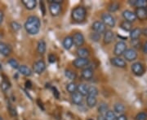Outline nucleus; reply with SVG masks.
Masks as SVG:
<instances>
[{
	"instance_id": "nucleus-1",
	"label": "nucleus",
	"mask_w": 147,
	"mask_h": 120,
	"mask_svg": "<svg viewBox=\"0 0 147 120\" xmlns=\"http://www.w3.org/2000/svg\"><path fill=\"white\" fill-rule=\"evenodd\" d=\"M25 29L30 35H36L40 31L41 22L38 16H31L28 17L25 23Z\"/></svg>"
},
{
	"instance_id": "nucleus-2",
	"label": "nucleus",
	"mask_w": 147,
	"mask_h": 120,
	"mask_svg": "<svg viewBox=\"0 0 147 120\" xmlns=\"http://www.w3.org/2000/svg\"><path fill=\"white\" fill-rule=\"evenodd\" d=\"M87 16V11L83 7H77L72 11L71 16L74 21L76 22H82L85 20Z\"/></svg>"
},
{
	"instance_id": "nucleus-3",
	"label": "nucleus",
	"mask_w": 147,
	"mask_h": 120,
	"mask_svg": "<svg viewBox=\"0 0 147 120\" xmlns=\"http://www.w3.org/2000/svg\"><path fill=\"white\" fill-rule=\"evenodd\" d=\"M101 21L105 26L110 28H115L116 25V21L115 17L110 13H103L101 16Z\"/></svg>"
},
{
	"instance_id": "nucleus-4",
	"label": "nucleus",
	"mask_w": 147,
	"mask_h": 120,
	"mask_svg": "<svg viewBox=\"0 0 147 120\" xmlns=\"http://www.w3.org/2000/svg\"><path fill=\"white\" fill-rule=\"evenodd\" d=\"M127 50V44L123 41H119L115 44L114 49V54L116 57H120L123 55L124 52Z\"/></svg>"
},
{
	"instance_id": "nucleus-5",
	"label": "nucleus",
	"mask_w": 147,
	"mask_h": 120,
	"mask_svg": "<svg viewBox=\"0 0 147 120\" xmlns=\"http://www.w3.org/2000/svg\"><path fill=\"white\" fill-rule=\"evenodd\" d=\"M138 54L137 51L134 48H130V49H127V50L123 54V57L124 59H126L128 62H132L135 61L137 58Z\"/></svg>"
},
{
	"instance_id": "nucleus-6",
	"label": "nucleus",
	"mask_w": 147,
	"mask_h": 120,
	"mask_svg": "<svg viewBox=\"0 0 147 120\" xmlns=\"http://www.w3.org/2000/svg\"><path fill=\"white\" fill-rule=\"evenodd\" d=\"M131 70L132 73L137 76H141L145 72V68H144L143 64L142 63H139V62L132 63Z\"/></svg>"
},
{
	"instance_id": "nucleus-7",
	"label": "nucleus",
	"mask_w": 147,
	"mask_h": 120,
	"mask_svg": "<svg viewBox=\"0 0 147 120\" xmlns=\"http://www.w3.org/2000/svg\"><path fill=\"white\" fill-rule=\"evenodd\" d=\"M92 29L94 31V32L96 33H104L106 31V26L104 25V23L102 21H96L93 22V24L92 25Z\"/></svg>"
},
{
	"instance_id": "nucleus-8",
	"label": "nucleus",
	"mask_w": 147,
	"mask_h": 120,
	"mask_svg": "<svg viewBox=\"0 0 147 120\" xmlns=\"http://www.w3.org/2000/svg\"><path fill=\"white\" fill-rule=\"evenodd\" d=\"M74 67L78 69L81 68H86L87 66L89 64V59L88 58H77L76 59H74L73 62Z\"/></svg>"
},
{
	"instance_id": "nucleus-9",
	"label": "nucleus",
	"mask_w": 147,
	"mask_h": 120,
	"mask_svg": "<svg viewBox=\"0 0 147 120\" xmlns=\"http://www.w3.org/2000/svg\"><path fill=\"white\" fill-rule=\"evenodd\" d=\"M72 38H73L74 45L76 47H78V48H80L85 42V38H84V35L81 32L74 33Z\"/></svg>"
},
{
	"instance_id": "nucleus-10",
	"label": "nucleus",
	"mask_w": 147,
	"mask_h": 120,
	"mask_svg": "<svg viewBox=\"0 0 147 120\" xmlns=\"http://www.w3.org/2000/svg\"><path fill=\"white\" fill-rule=\"evenodd\" d=\"M46 69V63L43 60H38L33 65V70L36 74H42Z\"/></svg>"
},
{
	"instance_id": "nucleus-11",
	"label": "nucleus",
	"mask_w": 147,
	"mask_h": 120,
	"mask_svg": "<svg viewBox=\"0 0 147 120\" xmlns=\"http://www.w3.org/2000/svg\"><path fill=\"white\" fill-rule=\"evenodd\" d=\"M110 63L116 68H125L127 67L126 61L120 57H114L110 59Z\"/></svg>"
},
{
	"instance_id": "nucleus-12",
	"label": "nucleus",
	"mask_w": 147,
	"mask_h": 120,
	"mask_svg": "<svg viewBox=\"0 0 147 120\" xmlns=\"http://www.w3.org/2000/svg\"><path fill=\"white\" fill-rule=\"evenodd\" d=\"M122 15H123V17L124 18L125 21H127V22H130L131 24L137 20L135 12H133V11H131L130 10L123 11Z\"/></svg>"
},
{
	"instance_id": "nucleus-13",
	"label": "nucleus",
	"mask_w": 147,
	"mask_h": 120,
	"mask_svg": "<svg viewBox=\"0 0 147 120\" xmlns=\"http://www.w3.org/2000/svg\"><path fill=\"white\" fill-rule=\"evenodd\" d=\"M49 11H50L51 15L53 16H59L61 14V4L51 3L50 5H49Z\"/></svg>"
},
{
	"instance_id": "nucleus-14",
	"label": "nucleus",
	"mask_w": 147,
	"mask_h": 120,
	"mask_svg": "<svg viewBox=\"0 0 147 120\" xmlns=\"http://www.w3.org/2000/svg\"><path fill=\"white\" fill-rule=\"evenodd\" d=\"M94 75V71L93 69L91 68H86L83 69L82 72H81V76L82 78L86 80H89L93 77Z\"/></svg>"
},
{
	"instance_id": "nucleus-15",
	"label": "nucleus",
	"mask_w": 147,
	"mask_h": 120,
	"mask_svg": "<svg viewBox=\"0 0 147 120\" xmlns=\"http://www.w3.org/2000/svg\"><path fill=\"white\" fill-rule=\"evenodd\" d=\"M11 53V47L5 42H0V54L5 57H7L10 55Z\"/></svg>"
},
{
	"instance_id": "nucleus-16",
	"label": "nucleus",
	"mask_w": 147,
	"mask_h": 120,
	"mask_svg": "<svg viewBox=\"0 0 147 120\" xmlns=\"http://www.w3.org/2000/svg\"><path fill=\"white\" fill-rule=\"evenodd\" d=\"M135 14L137 16V19L139 21H144L147 20V13L146 8H137L135 11Z\"/></svg>"
},
{
	"instance_id": "nucleus-17",
	"label": "nucleus",
	"mask_w": 147,
	"mask_h": 120,
	"mask_svg": "<svg viewBox=\"0 0 147 120\" xmlns=\"http://www.w3.org/2000/svg\"><path fill=\"white\" fill-rule=\"evenodd\" d=\"M115 38V33L111 30H106L104 32V37H103V42L105 44H110L114 41Z\"/></svg>"
},
{
	"instance_id": "nucleus-18",
	"label": "nucleus",
	"mask_w": 147,
	"mask_h": 120,
	"mask_svg": "<svg viewBox=\"0 0 147 120\" xmlns=\"http://www.w3.org/2000/svg\"><path fill=\"white\" fill-rule=\"evenodd\" d=\"M18 72H19L21 75H23V76H27V77L31 76L32 73H33L31 69L30 68H28L26 65H20V67L18 68Z\"/></svg>"
},
{
	"instance_id": "nucleus-19",
	"label": "nucleus",
	"mask_w": 147,
	"mask_h": 120,
	"mask_svg": "<svg viewBox=\"0 0 147 120\" xmlns=\"http://www.w3.org/2000/svg\"><path fill=\"white\" fill-rule=\"evenodd\" d=\"M129 3L137 8H146L147 7V0H132L129 1Z\"/></svg>"
},
{
	"instance_id": "nucleus-20",
	"label": "nucleus",
	"mask_w": 147,
	"mask_h": 120,
	"mask_svg": "<svg viewBox=\"0 0 147 120\" xmlns=\"http://www.w3.org/2000/svg\"><path fill=\"white\" fill-rule=\"evenodd\" d=\"M71 101L74 105H80L84 101V97L78 92H75L74 93L71 94Z\"/></svg>"
},
{
	"instance_id": "nucleus-21",
	"label": "nucleus",
	"mask_w": 147,
	"mask_h": 120,
	"mask_svg": "<svg viewBox=\"0 0 147 120\" xmlns=\"http://www.w3.org/2000/svg\"><path fill=\"white\" fill-rule=\"evenodd\" d=\"M74 43H73V38L70 36H67L64 38L63 42H62V46H63L64 49L66 50H69L71 49V47L73 46Z\"/></svg>"
},
{
	"instance_id": "nucleus-22",
	"label": "nucleus",
	"mask_w": 147,
	"mask_h": 120,
	"mask_svg": "<svg viewBox=\"0 0 147 120\" xmlns=\"http://www.w3.org/2000/svg\"><path fill=\"white\" fill-rule=\"evenodd\" d=\"M76 54L78 55V58H88L89 56L90 53L88 50H87L86 48H78Z\"/></svg>"
},
{
	"instance_id": "nucleus-23",
	"label": "nucleus",
	"mask_w": 147,
	"mask_h": 120,
	"mask_svg": "<svg viewBox=\"0 0 147 120\" xmlns=\"http://www.w3.org/2000/svg\"><path fill=\"white\" fill-rule=\"evenodd\" d=\"M142 29H139V28H136V29H133L131 32H130V38L131 40H137L139 39L141 35H142Z\"/></svg>"
},
{
	"instance_id": "nucleus-24",
	"label": "nucleus",
	"mask_w": 147,
	"mask_h": 120,
	"mask_svg": "<svg viewBox=\"0 0 147 120\" xmlns=\"http://www.w3.org/2000/svg\"><path fill=\"white\" fill-rule=\"evenodd\" d=\"M77 92L81 94L83 97L88 96V86H87L85 84H79V85H78Z\"/></svg>"
},
{
	"instance_id": "nucleus-25",
	"label": "nucleus",
	"mask_w": 147,
	"mask_h": 120,
	"mask_svg": "<svg viewBox=\"0 0 147 120\" xmlns=\"http://www.w3.org/2000/svg\"><path fill=\"white\" fill-rule=\"evenodd\" d=\"M22 3L28 10H33L37 5L36 0H22Z\"/></svg>"
},
{
	"instance_id": "nucleus-26",
	"label": "nucleus",
	"mask_w": 147,
	"mask_h": 120,
	"mask_svg": "<svg viewBox=\"0 0 147 120\" xmlns=\"http://www.w3.org/2000/svg\"><path fill=\"white\" fill-rule=\"evenodd\" d=\"M46 49H47V45H46V42H44L43 40L39 41L38 43V46H37V50L38 53L39 54H44L46 52Z\"/></svg>"
},
{
	"instance_id": "nucleus-27",
	"label": "nucleus",
	"mask_w": 147,
	"mask_h": 120,
	"mask_svg": "<svg viewBox=\"0 0 147 120\" xmlns=\"http://www.w3.org/2000/svg\"><path fill=\"white\" fill-rule=\"evenodd\" d=\"M86 102H87V105L89 108H93L95 107L96 104H97V99L96 97H92V96H87L86 98Z\"/></svg>"
},
{
	"instance_id": "nucleus-28",
	"label": "nucleus",
	"mask_w": 147,
	"mask_h": 120,
	"mask_svg": "<svg viewBox=\"0 0 147 120\" xmlns=\"http://www.w3.org/2000/svg\"><path fill=\"white\" fill-rule=\"evenodd\" d=\"M120 28L123 31L131 32L132 30V24L126 21H123L120 24Z\"/></svg>"
},
{
	"instance_id": "nucleus-29",
	"label": "nucleus",
	"mask_w": 147,
	"mask_h": 120,
	"mask_svg": "<svg viewBox=\"0 0 147 120\" xmlns=\"http://www.w3.org/2000/svg\"><path fill=\"white\" fill-rule=\"evenodd\" d=\"M114 109H115V112L119 115H123L125 112V106L122 103H116L114 106Z\"/></svg>"
},
{
	"instance_id": "nucleus-30",
	"label": "nucleus",
	"mask_w": 147,
	"mask_h": 120,
	"mask_svg": "<svg viewBox=\"0 0 147 120\" xmlns=\"http://www.w3.org/2000/svg\"><path fill=\"white\" fill-rule=\"evenodd\" d=\"M77 89H78V85L74 82H70L66 85V90L68 91L69 93L73 94L75 92H77Z\"/></svg>"
},
{
	"instance_id": "nucleus-31",
	"label": "nucleus",
	"mask_w": 147,
	"mask_h": 120,
	"mask_svg": "<svg viewBox=\"0 0 147 120\" xmlns=\"http://www.w3.org/2000/svg\"><path fill=\"white\" fill-rule=\"evenodd\" d=\"M108 110H108V105L105 103V102H102L98 107V112L101 115H105Z\"/></svg>"
},
{
	"instance_id": "nucleus-32",
	"label": "nucleus",
	"mask_w": 147,
	"mask_h": 120,
	"mask_svg": "<svg viewBox=\"0 0 147 120\" xmlns=\"http://www.w3.org/2000/svg\"><path fill=\"white\" fill-rule=\"evenodd\" d=\"M99 94V90L95 86H90L88 87V96H92V97H96Z\"/></svg>"
},
{
	"instance_id": "nucleus-33",
	"label": "nucleus",
	"mask_w": 147,
	"mask_h": 120,
	"mask_svg": "<svg viewBox=\"0 0 147 120\" xmlns=\"http://www.w3.org/2000/svg\"><path fill=\"white\" fill-rule=\"evenodd\" d=\"M119 9V3L117 2H113L108 6V10L110 12H115Z\"/></svg>"
},
{
	"instance_id": "nucleus-34",
	"label": "nucleus",
	"mask_w": 147,
	"mask_h": 120,
	"mask_svg": "<svg viewBox=\"0 0 147 120\" xmlns=\"http://www.w3.org/2000/svg\"><path fill=\"white\" fill-rule=\"evenodd\" d=\"M105 120H116L117 117H116L115 113L113 110H108L107 113L105 115Z\"/></svg>"
},
{
	"instance_id": "nucleus-35",
	"label": "nucleus",
	"mask_w": 147,
	"mask_h": 120,
	"mask_svg": "<svg viewBox=\"0 0 147 120\" xmlns=\"http://www.w3.org/2000/svg\"><path fill=\"white\" fill-rule=\"evenodd\" d=\"M65 75L69 80H74V79H76V76H77L74 72L71 71V70H69V69L65 71Z\"/></svg>"
},
{
	"instance_id": "nucleus-36",
	"label": "nucleus",
	"mask_w": 147,
	"mask_h": 120,
	"mask_svg": "<svg viewBox=\"0 0 147 120\" xmlns=\"http://www.w3.org/2000/svg\"><path fill=\"white\" fill-rule=\"evenodd\" d=\"M8 64L10 65L11 67L12 68H14V69H18L19 67H20V65H19V63L16 61L15 58H10L9 60H8Z\"/></svg>"
},
{
	"instance_id": "nucleus-37",
	"label": "nucleus",
	"mask_w": 147,
	"mask_h": 120,
	"mask_svg": "<svg viewBox=\"0 0 147 120\" xmlns=\"http://www.w3.org/2000/svg\"><path fill=\"white\" fill-rule=\"evenodd\" d=\"M11 29H12L13 31L17 32L21 29V25L18 23V22H16V21H12V22L11 23Z\"/></svg>"
},
{
	"instance_id": "nucleus-38",
	"label": "nucleus",
	"mask_w": 147,
	"mask_h": 120,
	"mask_svg": "<svg viewBox=\"0 0 147 120\" xmlns=\"http://www.w3.org/2000/svg\"><path fill=\"white\" fill-rule=\"evenodd\" d=\"M0 87H1V89H2L3 92H6V91H7V90L9 89V88H10V84L8 83L7 80H3V81L1 82Z\"/></svg>"
},
{
	"instance_id": "nucleus-39",
	"label": "nucleus",
	"mask_w": 147,
	"mask_h": 120,
	"mask_svg": "<svg viewBox=\"0 0 147 120\" xmlns=\"http://www.w3.org/2000/svg\"><path fill=\"white\" fill-rule=\"evenodd\" d=\"M136 120H147V114L145 112H140L138 113L136 117H135Z\"/></svg>"
},
{
	"instance_id": "nucleus-40",
	"label": "nucleus",
	"mask_w": 147,
	"mask_h": 120,
	"mask_svg": "<svg viewBox=\"0 0 147 120\" xmlns=\"http://www.w3.org/2000/svg\"><path fill=\"white\" fill-rule=\"evenodd\" d=\"M100 38V34L96 33V32H92L90 35V39L93 42H98Z\"/></svg>"
},
{
	"instance_id": "nucleus-41",
	"label": "nucleus",
	"mask_w": 147,
	"mask_h": 120,
	"mask_svg": "<svg viewBox=\"0 0 147 120\" xmlns=\"http://www.w3.org/2000/svg\"><path fill=\"white\" fill-rule=\"evenodd\" d=\"M8 110H9V113H10L11 116H16V109H15L14 107H12V106H10Z\"/></svg>"
},
{
	"instance_id": "nucleus-42",
	"label": "nucleus",
	"mask_w": 147,
	"mask_h": 120,
	"mask_svg": "<svg viewBox=\"0 0 147 120\" xmlns=\"http://www.w3.org/2000/svg\"><path fill=\"white\" fill-rule=\"evenodd\" d=\"M40 10L42 11V15L44 16L45 12H46V8H45V6H44V3L43 2H40Z\"/></svg>"
},
{
	"instance_id": "nucleus-43",
	"label": "nucleus",
	"mask_w": 147,
	"mask_h": 120,
	"mask_svg": "<svg viewBox=\"0 0 147 120\" xmlns=\"http://www.w3.org/2000/svg\"><path fill=\"white\" fill-rule=\"evenodd\" d=\"M53 95H54V97H55L57 99H58V98H59V96H60V94H59V92L57 91V89H56L55 87H53Z\"/></svg>"
},
{
	"instance_id": "nucleus-44",
	"label": "nucleus",
	"mask_w": 147,
	"mask_h": 120,
	"mask_svg": "<svg viewBox=\"0 0 147 120\" xmlns=\"http://www.w3.org/2000/svg\"><path fill=\"white\" fill-rule=\"evenodd\" d=\"M48 59H49V62L51 63H55L56 62V56L54 54H50L48 57Z\"/></svg>"
},
{
	"instance_id": "nucleus-45",
	"label": "nucleus",
	"mask_w": 147,
	"mask_h": 120,
	"mask_svg": "<svg viewBox=\"0 0 147 120\" xmlns=\"http://www.w3.org/2000/svg\"><path fill=\"white\" fill-rule=\"evenodd\" d=\"M116 120H127V117L125 115H119L118 117H117V119Z\"/></svg>"
},
{
	"instance_id": "nucleus-46",
	"label": "nucleus",
	"mask_w": 147,
	"mask_h": 120,
	"mask_svg": "<svg viewBox=\"0 0 147 120\" xmlns=\"http://www.w3.org/2000/svg\"><path fill=\"white\" fill-rule=\"evenodd\" d=\"M3 18H4V13L3 11L0 10V26L2 25V24L3 22Z\"/></svg>"
},
{
	"instance_id": "nucleus-47",
	"label": "nucleus",
	"mask_w": 147,
	"mask_h": 120,
	"mask_svg": "<svg viewBox=\"0 0 147 120\" xmlns=\"http://www.w3.org/2000/svg\"><path fill=\"white\" fill-rule=\"evenodd\" d=\"M142 50H143V52L145 53V54H147V41L144 43L143 47H142Z\"/></svg>"
},
{
	"instance_id": "nucleus-48",
	"label": "nucleus",
	"mask_w": 147,
	"mask_h": 120,
	"mask_svg": "<svg viewBox=\"0 0 147 120\" xmlns=\"http://www.w3.org/2000/svg\"><path fill=\"white\" fill-rule=\"evenodd\" d=\"M97 120H105V115H98V117H97Z\"/></svg>"
},
{
	"instance_id": "nucleus-49",
	"label": "nucleus",
	"mask_w": 147,
	"mask_h": 120,
	"mask_svg": "<svg viewBox=\"0 0 147 120\" xmlns=\"http://www.w3.org/2000/svg\"><path fill=\"white\" fill-rule=\"evenodd\" d=\"M142 33L143 35H145V36H147V28L145 29H143V30H142Z\"/></svg>"
},
{
	"instance_id": "nucleus-50",
	"label": "nucleus",
	"mask_w": 147,
	"mask_h": 120,
	"mask_svg": "<svg viewBox=\"0 0 147 120\" xmlns=\"http://www.w3.org/2000/svg\"><path fill=\"white\" fill-rule=\"evenodd\" d=\"M2 69V66H1V64H0V70Z\"/></svg>"
},
{
	"instance_id": "nucleus-51",
	"label": "nucleus",
	"mask_w": 147,
	"mask_h": 120,
	"mask_svg": "<svg viewBox=\"0 0 147 120\" xmlns=\"http://www.w3.org/2000/svg\"><path fill=\"white\" fill-rule=\"evenodd\" d=\"M146 13H147V7H146Z\"/></svg>"
},
{
	"instance_id": "nucleus-52",
	"label": "nucleus",
	"mask_w": 147,
	"mask_h": 120,
	"mask_svg": "<svg viewBox=\"0 0 147 120\" xmlns=\"http://www.w3.org/2000/svg\"><path fill=\"white\" fill-rule=\"evenodd\" d=\"M0 120H2V118H1V117H0Z\"/></svg>"
},
{
	"instance_id": "nucleus-53",
	"label": "nucleus",
	"mask_w": 147,
	"mask_h": 120,
	"mask_svg": "<svg viewBox=\"0 0 147 120\" xmlns=\"http://www.w3.org/2000/svg\"><path fill=\"white\" fill-rule=\"evenodd\" d=\"M88 120H93V119H88Z\"/></svg>"
}]
</instances>
